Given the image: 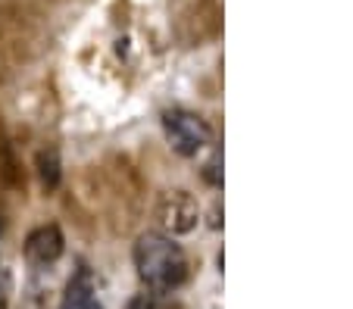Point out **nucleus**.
Masks as SVG:
<instances>
[{
  "mask_svg": "<svg viewBox=\"0 0 353 309\" xmlns=\"http://www.w3.org/2000/svg\"><path fill=\"white\" fill-rule=\"evenodd\" d=\"M163 131H166L169 147L179 156H197L203 147H210L213 141V131L197 113H188V109H169L163 113Z\"/></svg>",
  "mask_w": 353,
  "mask_h": 309,
  "instance_id": "f03ea898",
  "label": "nucleus"
},
{
  "mask_svg": "<svg viewBox=\"0 0 353 309\" xmlns=\"http://www.w3.org/2000/svg\"><path fill=\"white\" fill-rule=\"evenodd\" d=\"M91 300H97V297H94V278L88 269H79L72 278H69L66 290H63L60 309H85Z\"/></svg>",
  "mask_w": 353,
  "mask_h": 309,
  "instance_id": "39448f33",
  "label": "nucleus"
},
{
  "mask_svg": "<svg viewBox=\"0 0 353 309\" xmlns=\"http://www.w3.org/2000/svg\"><path fill=\"white\" fill-rule=\"evenodd\" d=\"M0 309H7V306H3V303H0Z\"/></svg>",
  "mask_w": 353,
  "mask_h": 309,
  "instance_id": "1a4fd4ad",
  "label": "nucleus"
},
{
  "mask_svg": "<svg viewBox=\"0 0 353 309\" xmlns=\"http://www.w3.org/2000/svg\"><path fill=\"white\" fill-rule=\"evenodd\" d=\"M197 219H200V209L188 191H169L160 200V222H163V228H169L172 235H188V231H194Z\"/></svg>",
  "mask_w": 353,
  "mask_h": 309,
  "instance_id": "7ed1b4c3",
  "label": "nucleus"
},
{
  "mask_svg": "<svg viewBox=\"0 0 353 309\" xmlns=\"http://www.w3.org/2000/svg\"><path fill=\"white\" fill-rule=\"evenodd\" d=\"M66 250V237H63L60 225H38L34 231H28L26 237V256L38 266H50L57 262Z\"/></svg>",
  "mask_w": 353,
  "mask_h": 309,
  "instance_id": "20e7f679",
  "label": "nucleus"
},
{
  "mask_svg": "<svg viewBox=\"0 0 353 309\" xmlns=\"http://www.w3.org/2000/svg\"><path fill=\"white\" fill-rule=\"evenodd\" d=\"M125 309H160V300H157V294L150 290V294H138V297H132Z\"/></svg>",
  "mask_w": 353,
  "mask_h": 309,
  "instance_id": "0eeeda50",
  "label": "nucleus"
},
{
  "mask_svg": "<svg viewBox=\"0 0 353 309\" xmlns=\"http://www.w3.org/2000/svg\"><path fill=\"white\" fill-rule=\"evenodd\" d=\"M134 269L138 278L154 294L179 290L188 281V256L169 235L160 231H144L134 241Z\"/></svg>",
  "mask_w": 353,
  "mask_h": 309,
  "instance_id": "f257e3e1",
  "label": "nucleus"
},
{
  "mask_svg": "<svg viewBox=\"0 0 353 309\" xmlns=\"http://www.w3.org/2000/svg\"><path fill=\"white\" fill-rule=\"evenodd\" d=\"M85 309H103V306H100V303L97 300H91V303H88V306Z\"/></svg>",
  "mask_w": 353,
  "mask_h": 309,
  "instance_id": "6e6552de",
  "label": "nucleus"
},
{
  "mask_svg": "<svg viewBox=\"0 0 353 309\" xmlns=\"http://www.w3.org/2000/svg\"><path fill=\"white\" fill-rule=\"evenodd\" d=\"M38 175L47 191H54L60 184V156H57V150H41L38 153Z\"/></svg>",
  "mask_w": 353,
  "mask_h": 309,
  "instance_id": "423d86ee",
  "label": "nucleus"
}]
</instances>
